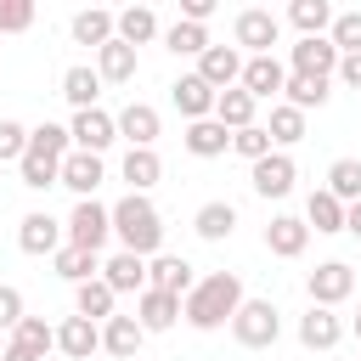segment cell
I'll return each mask as SVG.
<instances>
[{
	"label": "cell",
	"mask_w": 361,
	"mask_h": 361,
	"mask_svg": "<svg viewBox=\"0 0 361 361\" xmlns=\"http://www.w3.org/2000/svg\"><path fill=\"white\" fill-rule=\"evenodd\" d=\"M237 310H243V276H237V271L197 276V288L180 299V316H186L197 333H214V327H226Z\"/></svg>",
	"instance_id": "6da1fadb"
},
{
	"label": "cell",
	"mask_w": 361,
	"mask_h": 361,
	"mask_svg": "<svg viewBox=\"0 0 361 361\" xmlns=\"http://www.w3.org/2000/svg\"><path fill=\"white\" fill-rule=\"evenodd\" d=\"M113 237L124 243V254L158 259V248H164V214H158L141 192H130V197L113 203Z\"/></svg>",
	"instance_id": "7a4b0ae2"
},
{
	"label": "cell",
	"mask_w": 361,
	"mask_h": 361,
	"mask_svg": "<svg viewBox=\"0 0 361 361\" xmlns=\"http://www.w3.org/2000/svg\"><path fill=\"white\" fill-rule=\"evenodd\" d=\"M231 333L243 350H271L282 338V310L271 299H243V310L231 316Z\"/></svg>",
	"instance_id": "3957f363"
},
{
	"label": "cell",
	"mask_w": 361,
	"mask_h": 361,
	"mask_svg": "<svg viewBox=\"0 0 361 361\" xmlns=\"http://www.w3.org/2000/svg\"><path fill=\"white\" fill-rule=\"evenodd\" d=\"M107 237H113V209H102L96 197H79L73 214H68V243L85 248V254H102Z\"/></svg>",
	"instance_id": "277c9868"
},
{
	"label": "cell",
	"mask_w": 361,
	"mask_h": 361,
	"mask_svg": "<svg viewBox=\"0 0 361 361\" xmlns=\"http://www.w3.org/2000/svg\"><path fill=\"white\" fill-rule=\"evenodd\" d=\"M231 34H237V45H243L248 56H271V45L282 39V17H276V11H259V6H248V11H237Z\"/></svg>",
	"instance_id": "5b68a950"
},
{
	"label": "cell",
	"mask_w": 361,
	"mask_h": 361,
	"mask_svg": "<svg viewBox=\"0 0 361 361\" xmlns=\"http://www.w3.org/2000/svg\"><path fill=\"white\" fill-rule=\"evenodd\" d=\"M305 288H310V305L333 310V305H344V299L355 293V271H350L344 259H327V265H316V271L305 276Z\"/></svg>",
	"instance_id": "8992f818"
},
{
	"label": "cell",
	"mask_w": 361,
	"mask_h": 361,
	"mask_svg": "<svg viewBox=\"0 0 361 361\" xmlns=\"http://www.w3.org/2000/svg\"><path fill=\"white\" fill-rule=\"evenodd\" d=\"M68 135H73V147H79V152H96V158H102V152L118 141V118H113V113H102V107H85V113H73Z\"/></svg>",
	"instance_id": "52a82bcc"
},
{
	"label": "cell",
	"mask_w": 361,
	"mask_h": 361,
	"mask_svg": "<svg viewBox=\"0 0 361 361\" xmlns=\"http://www.w3.org/2000/svg\"><path fill=\"white\" fill-rule=\"evenodd\" d=\"M243 62H248V56H243L237 45H209V51L197 56V79L214 85V90H237V85H243Z\"/></svg>",
	"instance_id": "ba28073f"
},
{
	"label": "cell",
	"mask_w": 361,
	"mask_h": 361,
	"mask_svg": "<svg viewBox=\"0 0 361 361\" xmlns=\"http://www.w3.org/2000/svg\"><path fill=\"white\" fill-rule=\"evenodd\" d=\"M17 248H23V254H56V248H68V226L51 220L45 209H34V214H23V226H17Z\"/></svg>",
	"instance_id": "9c48e42d"
},
{
	"label": "cell",
	"mask_w": 361,
	"mask_h": 361,
	"mask_svg": "<svg viewBox=\"0 0 361 361\" xmlns=\"http://www.w3.org/2000/svg\"><path fill=\"white\" fill-rule=\"evenodd\" d=\"M288 62H293V73H310V79H333V73H338V51H333L327 34L288 45Z\"/></svg>",
	"instance_id": "30bf717a"
},
{
	"label": "cell",
	"mask_w": 361,
	"mask_h": 361,
	"mask_svg": "<svg viewBox=\"0 0 361 361\" xmlns=\"http://www.w3.org/2000/svg\"><path fill=\"white\" fill-rule=\"evenodd\" d=\"M169 102L186 113V124H197V118H214V102H220V90H214V85H203L197 73H180V79L169 85Z\"/></svg>",
	"instance_id": "8fae6325"
},
{
	"label": "cell",
	"mask_w": 361,
	"mask_h": 361,
	"mask_svg": "<svg viewBox=\"0 0 361 361\" xmlns=\"http://www.w3.org/2000/svg\"><path fill=\"white\" fill-rule=\"evenodd\" d=\"M243 90H248L254 102H271V96L288 90V68H282L276 56H248V62H243Z\"/></svg>",
	"instance_id": "7c38bea8"
},
{
	"label": "cell",
	"mask_w": 361,
	"mask_h": 361,
	"mask_svg": "<svg viewBox=\"0 0 361 361\" xmlns=\"http://www.w3.org/2000/svg\"><path fill=\"white\" fill-rule=\"evenodd\" d=\"M147 288H164V293L186 299V293L197 288V276H192V259H180V254H158V259H147Z\"/></svg>",
	"instance_id": "4fadbf2b"
},
{
	"label": "cell",
	"mask_w": 361,
	"mask_h": 361,
	"mask_svg": "<svg viewBox=\"0 0 361 361\" xmlns=\"http://www.w3.org/2000/svg\"><path fill=\"white\" fill-rule=\"evenodd\" d=\"M248 180H254V192H259V197H288V192H293V180H299V169H293V158H288V152H271V158H259V164H254V175H248Z\"/></svg>",
	"instance_id": "5bb4252c"
},
{
	"label": "cell",
	"mask_w": 361,
	"mask_h": 361,
	"mask_svg": "<svg viewBox=\"0 0 361 361\" xmlns=\"http://www.w3.org/2000/svg\"><path fill=\"white\" fill-rule=\"evenodd\" d=\"M102 180H107V169H102V158H96V152H79V147H73V152L62 158V186H68V192L96 197V186H102Z\"/></svg>",
	"instance_id": "9a60e30c"
},
{
	"label": "cell",
	"mask_w": 361,
	"mask_h": 361,
	"mask_svg": "<svg viewBox=\"0 0 361 361\" xmlns=\"http://www.w3.org/2000/svg\"><path fill=\"white\" fill-rule=\"evenodd\" d=\"M305 243H310V226H305L299 214H276V220L265 226V248H271L276 259H299Z\"/></svg>",
	"instance_id": "2e32d148"
},
{
	"label": "cell",
	"mask_w": 361,
	"mask_h": 361,
	"mask_svg": "<svg viewBox=\"0 0 361 361\" xmlns=\"http://www.w3.org/2000/svg\"><path fill=\"white\" fill-rule=\"evenodd\" d=\"M102 282H107L113 293H135V299H141V293H147V259H141V254H124V248H118V254H113V259L102 265Z\"/></svg>",
	"instance_id": "e0dca14e"
},
{
	"label": "cell",
	"mask_w": 361,
	"mask_h": 361,
	"mask_svg": "<svg viewBox=\"0 0 361 361\" xmlns=\"http://www.w3.org/2000/svg\"><path fill=\"white\" fill-rule=\"evenodd\" d=\"M135 322H141L147 333H169V327L180 322V299L164 293V288H147V293L135 299Z\"/></svg>",
	"instance_id": "ac0fdd59"
},
{
	"label": "cell",
	"mask_w": 361,
	"mask_h": 361,
	"mask_svg": "<svg viewBox=\"0 0 361 361\" xmlns=\"http://www.w3.org/2000/svg\"><path fill=\"white\" fill-rule=\"evenodd\" d=\"M56 350H62L68 361H90V355L102 350V327L85 322V316H68V322L56 327Z\"/></svg>",
	"instance_id": "d6986e66"
},
{
	"label": "cell",
	"mask_w": 361,
	"mask_h": 361,
	"mask_svg": "<svg viewBox=\"0 0 361 361\" xmlns=\"http://www.w3.org/2000/svg\"><path fill=\"white\" fill-rule=\"evenodd\" d=\"M338 338H344V322H338L333 310L310 305V310L299 316V344H305V350H333Z\"/></svg>",
	"instance_id": "ffe728a7"
},
{
	"label": "cell",
	"mask_w": 361,
	"mask_h": 361,
	"mask_svg": "<svg viewBox=\"0 0 361 361\" xmlns=\"http://www.w3.org/2000/svg\"><path fill=\"white\" fill-rule=\"evenodd\" d=\"M141 338H147V327H141L135 316H113V322H102V350L118 355V361H130V355L141 350Z\"/></svg>",
	"instance_id": "44dd1931"
},
{
	"label": "cell",
	"mask_w": 361,
	"mask_h": 361,
	"mask_svg": "<svg viewBox=\"0 0 361 361\" xmlns=\"http://www.w3.org/2000/svg\"><path fill=\"white\" fill-rule=\"evenodd\" d=\"M73 39L79 45H107V39H118V11H102V6H90V11H79L73 17Z\"/></svg>",
	"instance_id": "7402d4cb"
},
{
	"label": "cell",
	"mask_w": 361,
	"mask_h": 361,
	"mask_svg": "<svg viewBox=\"0 0 361 361\" xmlns=\"http://www.w3.org/2000/svg\"><path fill=\"white\" fill-rule=\"evenodd\" d=\"M118 135H124L130 147H152V141H158V107L130 102V107L118 113Z\"/></svg>",
	"instance_id": "603a6c76"
},
{
	"label": "cell",
	"mask_w": 361,
	"mask_h": 361,
	"mask_svg": "<svg viewBox=\"0 0 361 361\" xmlns=\"http://www.w3.org/2000/svg\"><path fill=\"white\" fill-rule=\"evenodd\" d=\"M180 141H186V152H192V158H220V152L231 147V130H226V124H214V118H197V124H186V135H180Z\"/></svg>",
	"instance_id": "cb8c5ba5"
},
{
	"label": "cell",
	"mask_w": 361,
	"mask_h": 361,
	"mask_svg": "<svg viewBox=\"0 0 361 361\" xmlns=\"http://www.w3.org/2000/svg\"><path fill=\"white\" fill-rule=\"evenodd\" d=\"M192 231H197V237H203V243H226V237H231V231H237V209H231V203H220V197H214V203H203V209H197V214H192Z\"/></svg>",
	"instance_id": "d4e9b609"
},
{
	"label": "cell",
	"mask_w": 361,
	"mask_h": 361,
	"mask_svg": "<svg viewBox=\"0 0 361 361\" xmlns=\"http://www.w3.org/2000/svg\"><path fill=\"white\" fill-rule=\"evenodd\" d=\"M113 288L96 276V282H79L73 288V316H85V322H113Z\"/></svg>",
	"instance_id": "484cf974"
},
{
	"label": "cell",
	"mask_w": 361,
	"mask_h": 361,
	"mask_svg": "<svg viewBox=\"0 0 361 361\" xmlns=\"http://www.w3.org/2000/svg\"><path fill=\"white\" fill-rule=\"evenodd\" d=\"M333 17H338V11H333L327 0H293V6H288V23L299 28V39L327 34V28H333Z\"/></svg>",
	"instance_id": "4316f807"
},
{
	"label": "cell",
	"mask_w": 361,
	"mask_h": 361,
	"mask_svg": "<svg viewBox=\"0 0 361 361\" xmlns=\"http://www.w3.org/2000/svg\"><path fill=\"white\" fill-rule=\"evenodd\" d=\"M96 73H102V79H113V85H130V79H135V45L107 39V45L96 51Z\"/></svg>",
	"instance_id": "83f0119b"
},
{
	"label": "cell",
	"mask_w": 361,
	"mask_h": 361,
	"mask_svg": "<svg viewBox=\"0 0 361 361\" xmlns=\"http://www.w3.org/2000/svg\"><path fill=\"white\" fill-rule=\"evenodd\" d=\"M254 107H259V102H254L243 85H237V90H220V102H214V124H226V130L237 135V130L254 124Z\"/></svg>",
	"instance_id": "f1b7e54d"
},
{
	"label": "cell",
	"mask_w": 361,
	"mask_h": 361,
	"mask_svg": "<svg viewBox=\"0 0 361 361\" xmlns=\"http://www.w3.org/2000/svg\"><path fill=\"white\" fill-rule=\"evenodd\" d=\"M158 175H164V158H158L152 147H130V152H124V180H130V192L147 197V186H158Z\"/></svg>",
	"instance_id": "f546056e"
},
{
	"label": "cell",
	"mask_w": 361,
	"mask_h": 361,
	"mask_svg": "<svg viewBox=\"0 0 361 361\" xmlns=\"http://www.w3.org/2000/svg\"><path fill=\"white\" fill-rule=\"evenodd\" d=\"M305 226L310 231H322V237H333V231H344V203L322 186V192H310V203H305Z\"/></svg>",
	"instance_id": "4dcf8cb0"
},
{
	"label": "cell",
	"mask_w": 361,
	"mask_h": 361,
	"mask_svg": "<svg viewBox=\"0 0 361 361\" xmlns=\"http://www.w3.org/2000/svg\"><path fill=\"white\" fill-rule=\"evenodd\" d=\"M51 265H56V276H62V282H73V288L102 276V259H96V254H85V248H73V243H68V248H56V254H51Z\"/></svg>",
	"instance_id": "1f68e13d"
},
{
	"label": "cell",
	"mask_w": 361,
	"mask_h": 361,
	"mask_svg": "<svg viewBox=\"0 0 361 361\" xmlns=\"http://www.w3.org/2000/svg\"><path fill=\"white\" fill-rule=\"evenodd\" d=\"M62 96L73 102V113L96 107V96H102V73H96V68H85V62H79V68H68V73H62Z\"/></svg>",
	"instance_id": "d6a6232c"
},
{
	"label": "cell",
	"mask_w": 361,
	"mask_h": 361,
	"mask_svg": "<svg viewBox=\"0 0 361 361\" xmlns=\"http://www.w3.org/2000/svg\"><path fill=\"white\" fill-rule=\"evenodd\" d=\"M118 39H124V45L158 39V11H152V6H124V11H118Z\"/></svg>",
	"instance_id": "836d02e7"
},
{
	"label": "cell",
	"mask_w": 361,
	"mask_h": 361,
	"mask_svg": "<svg viewBox=\"0 0 361 361\" xmlns=\"http://www.w3.org/2000/svg\"><path fill=\"white\" fill-rule=\"evenodd\" d=\"M327 192L350 209V203H361V158H333V169H327Z\"/></svg>",
	"instance_id": "e575fe53"
},
{
	"label": "cell",
	"mask_w": 361,
	"mask_h": 361,
	"mask_svg": "<svg viewBox=\"0 0 361 361\" xmlns=\"http://www.w3.org/2000/svg\"><path fill=\"white\" fill-rule=\"evenodd\" d=\"M333 90H327V79H310V73H288V90H282V102L288 107H299V113H310V107H322Z\"/></svg>",
	"instance_id": "d590c367"
},
{
	"label": "cell",
	"mask_w": 361,
	"mask_h": 361,
	"mask_svg": "<svg viewBox=\"0 0 361 361\" xmlns=\"http://www.w3.org/2000/svg\"><path fill=\"white\" fill-rule=\"evenodd\" d=\"M164 45H169L175 56H203V51H209V28H197V23H180V17H175V23L164 28Z\"/></svg>",
	"instance_id": "8d00e7d4"
},
{
	"label": "cell",
	"mask_w": 361,
	"mask_h": 361,
	"mask_svg": "<svg viewBox=\"0 0 361 361\" xmlns=\"http://www.w3.org/2000/svg\"><path fill=\"white\" fill-rule=\"evenodd\" d=\"M265 130H271V147H293V141H305V113H299V107H288V102H276Z\"/></svg>",
	"instance_id": "74e56055"
},
{
	"label": "cell",
	"mask_w": 361,
	"mask_h": 361,
	"mask_svg": "<svg viewBox=\"0 0 361 361\" xmlns=\"http://www.w3.org/2000/svg\"><path fill=\"white\" fill-rule=\"evenodd\" d=\"M11 338H17V344L34 355V361H45V350H56V327H45L39 316H23V327H17Z\"/></svg>",
	"instance_id": "f35d334b"
},
{
	"label": "cell",
	"mask_w": 361,
	"mask_h": 361,
	"mask_svg": "<svg viewBox=\"0 0 361 361\" xmlns=\"http://www.w3.org/2000/svg\"><path fill=\"white\" fill-rule=\"evenodd\" d=\"M327 39H333L338 56H361V11H338L333 28H327Z\"/></svg>",
	"instance_id": "ab89813d"
},
{
	"label": "cell",
	"mask_w": 361,
	"mask_h": 361,
	"mask_svg": "<svg viewBox=\"0 0 361 361\" xmlns=\"http://www.w3.org/2000/svg\"><path fill=\"white\" fill-rule=\"evenodd\" d=\"M231 152H237V158H248V164L271 158V130H265V124H248V130H237V135H231Z\"/></svg>",
	"instance_id": "60d3db41"
},
{
	"label": "cell",
	"mask_w": 361,
	"mask_h": 361,
	"mask_svg": "<svg viewBox=\"0 0 361 361\" xmlns=\"http://www.w3.org/2000/svg\"><path fill=\"white\" fill-rule=\"evenodd\" d=\"M23 152H28V130L17 118H0V164H23Z\"/></svg>",
	"instance_id": "b9f144b4"
},
{
	"label": "cell",
	"mask_w": 361,
	"mask_h": 361,
	"mask_svg": "<svg viewBox=\"0 0 361 361\" xmlns=\"http://www.w3.org/2000/svg\"><path fill=\"white\" fill-rule=\"evenodd\" d=\"M34 28V6L28 0H0V34H23Z\"/></svg>",
	"instance_id": "7bdbcfd3"
},
{
	"label": "cell",
	"mask_w": 361,
	"mask_h": 361,
	"mask_svg": "<svg viewBox=\"0 0 361 361\" xmlns=\"http://www.w3.org/2000/svg\"><path fill=\"white\" fill-rule=\"evenodd\" d=\"M0 327H23V293L11 288V282H0Z\"/></svg>",
	"instance_id": "ee69618b"
},
{
	"label": "cell",
	"mask_w": 361,
	"mask_h": 361,
	"mask_svg": "<svg viewBox=\"0 0 361 361\" xmlns=\"http://www.w3.org/2000/svg\"><path fill=\"white\" fill-rule=\"evenodd\" d=\"M209 17H214V0H180V23H197L203 28Z\"/></svg>",
	"instance_id": "f6af8a7d"
},
{
	"label": "cell",
	"mask_w": 361,
	"mask_h": 361,
	"mask_svg": "<svg viewBox=\"0 0 361 361\" xmlns=\"http://www.w3.org/2000/svg\"><path fill=\"white\" fill-rule=\"evenodd\" d=\"M338 79H344L350 90H361V56H338Z\"/></svg>",
	"instance_id": "bcb514c9"
},
{
	"label": "cell",
	"mask_w": 361,
	"mask_h": 361,
	"mask_svg": "<svg viewBox=\"0 0 361 361\" xmlns=\"http://www.w3.org/2000/svg\"><path fill=\"white\" fill-rule=\"evenodd\" d=\"M344 231H350V237H361V203H350V209H344Z\"/></svg>",
	"instance_id": "7dc6e473"
},
{
	"label": "cell",
	"mask_w": 361,
	"mask_h": 361,
	"mask_svg": "<svg viewBox=\"0 0 361 361\" xmlns=\"http://www.w3.org/2000/svg\"><path fill=\"white\" fill-rule=\"evenodd\" d=\"M0 361H34V355H28V350H23V344H17V338H11V344H6V355H0Z\"/></svg>",
	"instance_id": "c3c4849f"
},
{
	"label": "cell",
	"mask_w": 361,
	"mask_h": 361,
	"mask_svg": "<svg viewBox=\"0 0 361 361\" xmlns=\"http://www.w3.org/2000/svg\"><path fill=\"white\" fill-rule=\"evenodd\" d=\"M355 338H361V310H355Z\"/></svg>",
	"instance_id": "681fc988"
}]
</instances>
